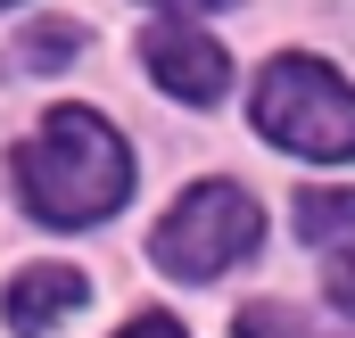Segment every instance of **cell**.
<instances>
[{"label": "cell", "instance_id": "obj_5", "mask_svg": "<svg viewBox=\"0 0 355 338\" xmlns=\"http://www.w3.org/2000/svg\"><path fill=\"white\" fill-rule=\"evenodd\" d=\"M83 305V272L75 264H33V272H17L8 281V330H58L67 314Z\"/></svg>", "mask_w": 355, "mask_h": 338}, {"label": "cell", "instance_id": "obj_11", "mask_svg": "<svg viewBox=\"0 0 355 338\" xmlns=\"http://www.w3.org/2000/svg\"><path fill=\"white\" fill-rule=\"evenodd\" d=\"M166 8H223V0H166Z\"/></svg>", "mask_w": 355, "mask_h": 338}, {"label": "cell", "instance_id": "obj_8", "mask_svg": "<svg viewBox=\"0 0 355 338\" xmlns=\"http://www.w3.org/2000/svg\"><path fill=\"white\" fill-rule=\"evenodd\" d=\"M232 338H322L314 322H297L289 305H248L240 322H232Z\"/></svg>", "mask_w": 355, "mask_h": 338}, {"label": "cell", "instance_id": "obj_7", "mask_svg": "<svg viewBox=\"0 0 355 338\" xmlns=\"http://www.w3.org/2000/svg\"><path fill=\"white\" fill-rule=\"evenodd\" d=\"M25 66H42V75H58V66H75V50H83V25H33L25 42Z\"/></svg>", "mask_w": 355, "mask_h": 338}, {"label": "cell", "instance_id": "obj_6", "mask_svg": "<svg viewBox=\"0 0 355 338\" xmlns=\"http://www.w3.org/2000/svg\"><path fill=\"white\" fill-rule=\"evenodd\" d=\"M297 240L306 248H355V190H306L297 198Z\"/></svg>", "mask_w": 355, "mask_h": 338}, {"label": "cell", "instance_id": "obj_4", "mask_svg": "<svg viewBox=\"0 0 355 338\" xmlns=\"http://www.w3.org/2000/svg\"><path fill=\"white\" fill-rule=\"evenodd\" d=\"M141 58H149V75L174 91V99H190V107H215V99L232 91V58H223V42H207L198 25H149Z\"/></svg>", "mask_w": 355, "mask_h": 338}, {"label": "cell", "instance_id": "obj_10", "mask_svg": "<svg viewBox=\"0 0 355 338\" xmlns=\"http://www.w3.org/2000/svg\"><path fill=\"white\" fill-rule=\"evenodd\" d=\"M124 338H182V322H166V314H141V322H132Z\"/></svg>", "mask_w": 355, "mask_h": 338}, {"label": "cell", "instance_id": "obj_2", "mask_svg": "<svg viewBox=\"0 0 355 338\" xmlns=\"http://www.w3.org/2000/svg\"><path fill=\"white\" fill-rule=\"evenodd\" d=\"M257 132L289 157L347 166L355 157V83H339L322 58H272L257 75Z\"/></svg>", "mask_w": 355, "mask_h": 338}, {"label": "cell", "instance_id": "obj_9", "mask_svg": "<svg viewBox=\"0 0 355 338\" xmlns=\"http://www.w3.org/2000/svg\"><path fill=\"white\" fill-rule=\"evenodd\" d=\"M322 289H331V314H339V330L355 338V248H331V272H322Z\"/></svg>", "mask_w": 355, "mask_h": 338}, {"label": "cell", "instance_id": "obj_12", "mask_svg": "<svg viewBox=\"0 0 355 338\" xmlns=\"http://www.w3.org/2000/svg\"><path fill=\"white\" fill-rule=\"evenodd\" d=\"M0 8H8V0H0Z\"/></svg>", "mask_w": 355, "mask_h": 338}, {"label": "cell", "instance_id": "obj_3", "mask_svg": "<svg viewBox=\"0 0 355 338\" xmlns=\"http://www.w3.org/2000/svg\"><path fill=\"white\" fill-rule=\"evenodd\" d=\"M265 240V206L240 190V181H198V190H182V206L157 223V272H174V281H215V272H232V264H248Z\"/></svg>", "mask_w": 355, "mask_h": 338}, {"label": "cell", "instance_id": "obj_1", "mask_svg": "<svg viewBox=\"0 0 355 338\" xmlns=\"http://www.w3.org/2000/svg\"><path fill=\"white\" fill-rule=\"evenodd\" d=\"M17 198L50 231H83L99 215H116L132 198V149H124V132L99 124L91 107H50L42 132L17 149Z\"/></svg>", "mask_w": 355, "mask_h": 338}]
</instances>
